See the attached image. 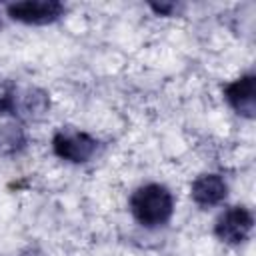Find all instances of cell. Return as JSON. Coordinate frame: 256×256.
<instances>
[{
	"mask_svg": "<svg viewBox=\"0 0 256 256\" xmlns=\"http://www.w3.org/2000/svg\"><path fill=\"white\" fill-rule=\"evenodd\" d=\"M130 210L136 222L146 228L164 226L174 212L172 192L162 184L140 186L130 198Z\"/></svg>",
	"mask_w": 256,
	"mask_h": 256,
	"instance_id": "obj_1",
	"label": "cell"
},
{
	"mask_svg": "<svg viewBox=\"0 0 256 256\" xmlns=\"http://www.w3.org/2000/svg\"><path fill=\"white\" fill-rule=\"evenodd\" d=\"M100 142L82 132V130H74V128H60L54 136H52V150L58 158L72 162V164H84L90 158H94V154L98 152Z\"/></svg>",
	"mask_w": 256,
	"mask_h": 256,
	"instance_id": "obj_2",
	"label": "cell"
},
{
	"mask_svg": "<svg viewBox=\"0 0 256 256\" xmlns=\"http://www.w3.org/2000/svg\"><path fill=\"white\" fill-rule=\"evenodd\" d=\"M48 108L46 92L38 88H10L0 96V114H10L14 118H36Z\"/></svg>",
	"mask_w": 256,
	"mask_h": 256,
	"instance_id": "obj_3",
	"label": "cell"
},
{
	"mask_svg": "<svg viewBox=\"0 0 256 256\" xmlns=\"http://www.w3.org/2000/svg\"><path fill=\"white\" fill-rule=\"evenodd\" d=\"M6 12L16 22L44 26V24H52L60 16H64L66 8L62 2H56V0H26V2L8 4Z\"/></svg>",
	"mask_w": 256,
	"mask_h": 256,
	"instance_id": "obj_4",
	"label": "cell"
},
{
	"mask_svg": "<svg viewBox=\"0 0 256 256\" xmlns=\"http://www.w3.org/2000/svg\"><path fill=\"white\" fill-rule=\"evenodd\" d=\"M254 226V216L244 206H232L222 212L214 224V234L218 240L226 244H240L244 242Z\"/></svg>",
	"mask_w": 256,
	"mask_h": 256,
	"instance_id": "obj_5",
	"label": "cell"
},
{
	"mask_svg": "<svg viewBox=\"0 0 256 256\" xmlns=\"http://www.w3.org/2000/svg\"><path fill=\"white\" fill-rule=\"evenodd\" d=\"M256 78L254 74H244L224 88V98L232 106V110L244 118H254L256 110V96H254Z\"/></svg>",
	"mask_w": 256,
	"mask_h": 256,
	"instance_id": "obj_6",
	"label": "cell"
},
{
	"mask_svg": "<svg viewBox=\"0 0 256 256\" xmlns=\"http://www.w3.org/2000/svg\"><path fill=\"white\" fill-rule=\"evenodd\" d=\"M226 194H228V184L218 174H202L192 182L190 188L192 200L202 208L220 204L226 198Z\"/></svg>",
	"mask_w": 256,
	"mask_h": 256,
	"instance_id": "obj_7",
	"label": "cell"
},
{
	"mask_svg": "<svg viewBox=\"0 0 256 256\" xmlns=\"http://www.w3.org/2000/svg\"><path fill=\"white\" fill-rule=\"evenodd\" d=\"M26 146L24 132L18 126H2L0 128V154H14Z\"/></svg>",
	"mask_w": 256,
	"mask_h": 256,
	"instance_id": "obj_8",
	"label": "cell"
},
{
	"mask_svg": "<svg viewBox=\"0 0 256 256\" xmlns=\"http://www.w3.org/2000/svg\"><path fill=\"white\" fill-rule=\"evenodd\" d=\"M150 6L156 14H162V16H170L176 10V4H150Z\"/></svg>",
	"mask_w": 256,
	"mask_h": 256,
	"instance_id": "obj_9",
	"label": "cell"
}]
</instances>
